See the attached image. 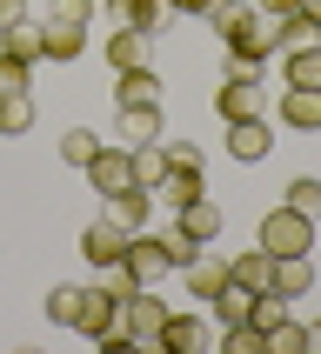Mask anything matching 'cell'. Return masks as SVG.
Returning a JSON list of instances; mask_svg holds the SVG:
<instances>
[{"instance_id":"obj_38","label":"cell","mask_w":321,"mask_h":354,"mask_svg":"<svg viewBox=\"0 0 321 354\" xmlns=\"http://www.w3.org/2000/svg\"><path fill=\"white\" fill-rule=\"evenodd\" d=\"M228 0H167V14H201V20H214Z\"/></svg>"},{"instance_id":"obj_16","label":"cell","mask_w":321,"mask_h":354,"mask_svg":"<svg viewBox=\"0 0 321 354\" xmlns=\"http://www.w3.org/2000/svg\"><path fill=\"white\" fill-rule=\"evenodd\" d=\"M174 214H181V227H187L201 248H214V241H221V207H214V194H194L187 207H174Z\"/></svg>"},{"instance_id":"obj_17","label":"cell","mask_w":321,"mask_h":354,"mask_svg":"<svg viewBox=\"0 0 321 354\" xmlns=\"http://www.w3.org/2000/svg\"><path fill=\"white\" fill-rule=\"evenodd\" d=\"M114 134L127 140V147H147V140H160V100H147V107H120Z\"/></svg>"},{"instance_id":"obj_3","label":"cell","mask_w":321,"mask_h":354,"mask_svg":"<svg viewBox=\"0 0 321 354\" xmlns=\"http://www.w3.org/2000/svg\"><path fill=\"white\" fill-rule=\"evenodd\" d=\"M214 114L221 120H255V114H268V87H261V74L235 67V74L214 87Z\"/></svg>"},{"instance_id":"obj_27","label":"cell","mask_w":321,"mask_h":354,"mask_svg":"<svg viewBox=\"0 0 321 354\" xmlns=\"http://www.w3.org/2000/svg\"><path fill=\"white\" fill-rule=\"evenodd\" d=\"M248 321H255L261 335H268V328H275V321H288V295H275V288H261V295L248 301Z\"/></svg>"},{"instance_id":"obj_18","label":"cell","mask_w":321,"mask_h":354,"mask_svg":"<svg viewBox=\"0 0 321 354\" xmlns=\"http://www.w3.org/2000/svg\"><path fill=\"white\" fill-rule=\"evenodd\" d=\"M114 100H120V107H147V100H160V74H154V67H120Z\"/></svg>"},{"instance_id":"obj_35","label":"cell","mask_w":321,"mask_h":354,"mask_svg":"<svg viewBox=\"0 0 321 354\" xmlns=\"http://www.w3.org/2000/svg\"><path fill=\"white\" fill-rule=\"evenodd\" d=\"M27 80H34V67L14 54H0V94H27Z\"/></svg>"},{"instance_id":"obj_8","label":"cell","mask_w":321,"mask_h":354,"mask_svg":"<svg viewBox=\"0 0 321 354\" xmlns=\"http://www.w3.org/2000/svg\"><path fill=\"white\" fill-rule=\"evenodd\" d=\"M275 120L295 127V134H321V87H288L275 100Z\"/></svg>"},{"instance_id":"obj_30","label":"cell","mask_w":321,"mask_h":354,"mask_svg":"<svg viewBox=\"0 0 321 354\" xmlns=\"http://www.w3.org/2000/svg\"><path fill=\"white\" fill-rule=\"evenodd\" d=\"M288 207H295V214H308V221H321V180H315V174L288 180Z\"/></svg>"},{"instance_id":"obj_1","label":"cell","mask_w":321,"mask_h":354,"mask_svg":"<svg viewBox=\"0 0 321 354\" xmlns=\"http://www.w3.org/2000/svg\"><path fill=\"white\" fill-rule=\"evenodd\" d=\"M214 34H221V47H228V60L248 67V74H261V67L281 54L275 47V20H261L255 7H235V0L214 14Z\"/></svg>"},{"instance_id":"obj_12","label":"cell","mask_w":321,"mask_h":354,"mask_svg":"<svg viewBox=\"0 0 321 354\" xmlns=\"http://www.w3.org/2000/svg\"><path fill=\"white\" fill-rule=\"evenodd\" d=\"M181 274H187V295H194V301H214L221 288H228V261H221L214 248H201V254L187 261Z\"/></svg>"},{"instance_id":"obj_40","label":"cell","mask_w":321,"mask_h":354,"mask_svg":"<svg viewBox=\"0 0 321 354\" xmlns=\"http://www.w3.org/2000/svg\"><path fill=\"white\" fill-rule=\"evenodd\" d=\"M14 20H27V0H0V34H7Z\"/></svg>"},{"instance_id":"obj_20","label":"cell","mask_w":321,"mask_h":354,"mask_svg":"<svg viewBox=\"0 0 321 354\" xmlns=\"http://www.w3.org/2000/svg\"><path fill=\"white\" fill-rule=\"evenodd\" d=\"M281 74H288V87H321V40H301V47H288Z\"/></svg>"},{"instance_id":"obj_31","label":"cell","mask_w":321,"mask_h":354,"mask_svg":"<svg viewBox=\"0 0 321 354\" xmlns=\"http://www.w3.org/2000/svg\"><path fill=\"white\" fill-rule=\"evenodd\" d=\"M301 40H321V27L308 14H288V20H275V47L288 54V47H301Z\"/></svg>"},{"instance_id":"obj_36","label":"cell","mask_w":321,"mask_h":354,"mask_svg":"<svg viewBox=\"0 0 321 354\" xmlns=\"http://www.w3.org/2000/svg\"><path fill=\"white\" fill-rule=\"evenodd\" d=\"M47 20H67V27H87V20H94V0H54V7H47Z\"/></svg>"},{"instance_id":"obj_37","label":"cell","mask_w":321,"mask_h":354,"mask_svg":"<svg viewBox=\"0 0 321 354\" xmlns=\"http://www.w3.org/2000/svg\"><path fill=\"white\" fill-rule=\"evenodd\" d=\"M100 288H107V295H114V301H127V295H140V281L127 274V268H120V261H114V268H100Z\"/></svg>"},{"instance_id":"obj_10","label":"cell","mask_w":321,"mask_h":354,"mask_svg":"<svg viewBox=\"0 0 321 354\" xmlns=\"http://www.w3.org/2000/svg\"><path fill=\"white\" fill-rule=\"evenodd\" d=\"M74 328H80L87 341H100L107 328H120V301L107 295V288H87V295H80V315H74Z\"/></svg>"},{"instance_id":"obj_23","label":"cell","mask_w":321,"mask_h":354,"mask_svg":"<svg viewBox=\"0 0 321 354\" xmlns=\"http://www.w3.org/2000/svg\"><path fill=\"white\" fill-rule=\"evenodd\" d=\"M107 67H147V34H134V27H120V34H107Z\"/></svg>"},{"instance_id":"obj_32","label":"cell","mask_w":321,"mask_h":354,"mask_svg":"<svg viewBox=\"0 0 321 354\" xmlns=\"http://www.w3.org/2000/svg\"><path fill=\"white\" fill-rule=\"evenodd\" d=\"M268 354H308V328L301 321H275L268 328Z\"/></svg>"},{"instance_id":"obj_29","label":"cell","mask_w":321,"mask_h":354,"mask_svg":"<svg viewBox=\"0 0 321 354\" xmlns=\"http://www.w3.org/2000/svg\"><path fill=\"white\" fill-rule=\"evenodd\" d=\"M248 301H255V295L228 281V288H221V295H214V321H221V328H235V321H248Z\"/></svg>"},{"instance_id":"obj_24","label":"cell","mask_w":321,"mask_h":354,"mask_svg":"<svg viewBox=\"0 0 321 354\" xmlns=\"http://www.w3.org/2000/svg\"><path fill=\"white\" fill-rule=\"evenodd\" d=\"M308 288H315V268H308V254H288V261H275V295L301 301Z\"/></svg>"},{"instance_id":"obj_9","label":"cell","mask_w":321,"mask_h":354,"mask_svg":"<svg viewBox=\"0 0 321 354\" xmlns=\"http://www.w3.org/2000/svg\"><path fill=\"white\" fill-rule=\"evenodd\" d=\"M107 201V221H114V227H127V234H140V227H147V221H154V194H147V187H120V194H100Z\"/></svg>"},{"instance_id":"obj_39","label":"cell","mask_w":321,"mask_h":354,"mask_svg":"<svg viewBox=\"0 0 321 354\" xmlns=\"http://www.w3.org/2000/svg\"><path fill=\"white\" fill-rule=\"evenodd\" d=\"M255 14H261V20H288V14H301V0H261Z\"/></svg>"},{"instance_id":"obj_14","label":"cell","mask_w":321,"mask_h":354,"mask_svg":"<svg viewBox=\"0 0 321 354\" xmlns=\"http://www.w3.org/2000/svg\"><path fill=\"white\" fill-rule=\"evenodd\" d=\"M228 281H235V288H248V295L275 288V254H268V248H248V254H235V261H228Z\"/></svg>"},{"instance_id":"obj_2","label":"cell","mask_w":321,"mask_h":354,"mask_svg":"<svg viewBox=\"0 0 321 354\" xmlns=\"http://www.w3.org/2000/svg\"><path fill=\"white\" fill-rule=\"evenodd\" d=\"M255 248H268L275 261H288V254H308V248H315V221H308V214H295V207L281 201V207H268V214H261V234H255Z\"/></svg>"},{"instance_id":"obj_21","label":"cell","mask_w":321,"mask_h":354,"mask_svg":"<svg viewBox=\"0 0 321 354\" xmlns=\"http://www.w3.org/2000/svg\"><path fill=\"white\" fill-rule=\"evenodd\" d=\"M194 194H208V187H201V167H167V174H160V187H154L160 207H187Z\"/></svg>"},{"instance_id":"obj_11","label":"cell","mask_w":321,"mask_h":354,"mask_svg":"<svg viewBox=\"0 0 321 354\" xmlns=\"http://www.w3.org/2000/svg\"><path fill=\"white\" fill-rule=\"evenodd\" d=\"M80 254L94 261V268H114V261L127 254V227H114V221L100 214L94 227H87V234H80Z\"/></svg>"},{"instance_id":"obj_28","label":"cell","mask_w":321,"mask_h":354,"mask_svg":"<svg viewBox=\"0 0 321 354\" xmlns=\"http://www.w3.org/2000/svg\"><path fill=\"white\" fill-rule=\"evenodd\" d=\"M34 127V100L27 94H0V134H27Z\"/></svg>"},{"instance_id":"obj_6","label":"cell","mask_w":321,"mask_h":354,"mask_svg":"<svg viewBox=\"0 0 321 354\" xmlns=\"http://www.w3.org/2000/svg\"><path fill=\"white\" fill-rule=\"evenodd\" d=\"M120 268L140 281V288H160L167 281V254H160V241L140 227V234H127V254H120Z\"/></svg>"},{"instance_id":"obj_25","label":"cell","mask_w":321,"mask_h":354,"mask_svg":"<svg viewBox=\"0 0 321 354\" xmlns=\"http://www.w3.org/2000/svg\"><path fill=\"white\" fill-rule=\"evenodd\" d=\"M94 154H100V134H94V127H67V134H60V160H67V167H87Z\"/></svg>"},{"instance_id":"obj_42","label":"cell","mask_w":321,"mask_h":354,"mask_svg":"<svg viewBox=\"0 0 321 354\" xmlns=\"http://www.w3.org/2000/svg\"><path fill=\"white\" fill-rule=\"evenodd\" d=\"M308 348H321V321H315V328H308Z\"/></svg>"},{"instance_id":"obj_5","label":"cell","mask_w":321,"mask_h":354,"mask_svg":"<svg viewBox=\"0 0 321 354\" xmlns=\"http://www.w3.org/2000/svg\"><path fill=\"white\" fill-rule=\"evenodd\" d=\"M80 174L94 180V194H120V187H134V147H107V140H100V154L87 160Z\"/></svg>"},{"instance_id":"obj_7","label":"cell","mask_w":321,"mask_h":354,"mask_svg":"<svg viewBox=\"0 0 321 354\" xmlns=\"http://www.w3.org/2000/svg\"><path fill=\"white\" fill-rule=\"evenodd\" d=\"M268 147H275V127H268V114H255V120H228V154H235L241 167L268 160Z\"/></svg>"},{"instance_id":"obj_26","label":"cell","mask_w":321,"mask_h":354,"mask_svg":"<svg viewBox=\"0 0 321 354\" xmlns=\"http://www.w3.org/2000/svg\"><path fill=\"white\" fill-rule=\"evenodd\" d=\"M154 241H160V254H167V268H187V261L201 254V241L187 234V227H181V221H174V227H160Z\"/></svg>"},{"instance_id":"obj_19","label":"cell","mask_w":321,"mask_h":354,"mask_svg":"<svg viewBox=\"0 0 321 354\" xmlns=\"http://www.w3.org/2000/svg\"><path fill=\"white\" fill-rule=\"evenodd\" d=\"M0 54H14V60H27V67H40V60H47V40H40L34 20H14V27L0 34Z\"/></svg>"},{"instance_id":"obj_13","label":"cell","mask_w":321,"mask_h":354,"mask_svg":"<svg viewBox=\"0 0 321 354\" xmlns=\"http://www.w3.org/2000/svg\"><path fill=\"white\" fill-rule=\"evenodd\" d=\"M154 348L160 354H201V348H208V321H201V315H167V328H160Z\"/></svg>"},{"instance_id":"obj_33","label":"cell","mask_w":321,"mask_h":354,"mask_svg":"<svg viewBox=\"0 0 321 354\" xmlns=\"http://www.w3.org/2000/svg\"><path fill=\"white\" fill-rule=\"evenodd\" d=\"M221 348H228V354H268V335H261L255 321H235V328L221 335Z\"/></svg>"},{"instance_id":"obj_4","label":"cell","mask_w":321,"mask_h":354,"mask_svg":"<svg viewBox=\"0 0 321 354\" xmlns=\"http://www.w3.org/2000/svg\"><path fill=\"white\" fill-rule=\"evenodd\" d=\"M120 328L134 335V348H154V341H160V328H167V301H160L154 288L127 295V301H120Z\"/></svg>"},{"instance_id":"obj_41","label":"cell","mask_w":321,"mask_h":354,"mask_svg":"<svg viewBox=\"0 0 321 354\" xmlns=\"http://www.w3.org/2000/svg\"><path fill=\"white\" fill-rule=\"evenodd\" d=\"M301 14H308V20H315V27H321V0H301Z\"/></svg>"},{"instance_id":"obj_34","label":"cell","mask_w":321,"mask_h":354,"mask_svg":"<svg viewBox=\"0 0 321 354\" xmlns=\"http://www.w3.org/2000/svg\"><path fill=\"white\" fill-rule=\"evenodd\" d=\"M80 295H87V288H54V295H47V321H54V328H74Z\"/></svg>"},{"instance_id":"obj_22","label":"cell","mask_w":321,"mask_h":354,"mask_svg":"<svg viewBox=\"0 0 321 354\" xmlns=\"http://www.w3.org/2000/svg\"><path fill=\"white\" fill-rule=\"evenodd\" d=\"M40 40H47V60H80L87 54V27H67V20H47Z\"/></svg>"},{"instance_id":"obj_15","label":"cell","mask_w":321,"mask_h":354,"mask_svg":"<svg viewBox=\"0 0 321 354\" xmlns=\"http://www.w3.org/2000/svg\"><path fill=\"white\" fill-rule=\"evenodd\" d=\"M107 7H114L120 27H134V34H147V40L167 27V0H107Z\"/></svg>"}]
</instances>
